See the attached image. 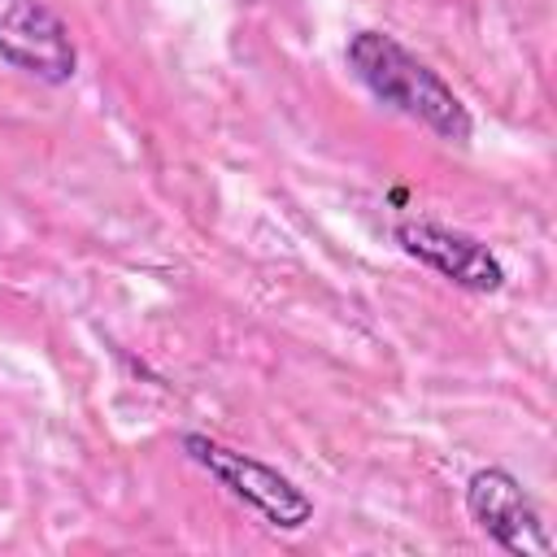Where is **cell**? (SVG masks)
<instances>
[{
	"label": "cell",
	"mask_w": 557,
	"mask_h": 557,
	"mask_svg": "<svg viewBox=\"0 0 557 557\" xmlns=\"http://www.w3.org/2000/svg\"><path fill=\"white\" fill-rule=\"evenodd\" d=\"M352 74L361 78V87L383 100L387 109L422 122L431 135L440 139H453V144H466L474 122H470V109L461 104V96L422 61L413 57L400 39L383 35V30H357L344 48Z\"/></svg>",
	"instance_id": "obj_1"
},
{
	"label": "cell",
	"mask_w": 557,
	"mask_h": 557,
	"mask_svg": "<svg viewBox=\"0 0 557 557\" xmlns=\"http://www.w3.org/2000/svg\"><path fill=\"white\" fill-rule=\"evenodd\" d=\"M396 244H400L413 261H422L426 270L444 274L448 283H457V287H466V292L487 296V292H500V287H505V265H500V257H496L483 239H474V235H466V231H457V226L426 222V218H405V222L396 226Z\"/></svg>",
	"instance_id": "obj_5"
},
{
	"label": "cell",
	"mask_w": 557,
	"mask_h": 557,
	"mask_svg": "<svg viewBox=\"0 0 557 557\" xmlns=\"http://www.w3.org/2000/svg\"><path fill=\"white\" fill-rule=\"evenodd\" d=\"M466 513L496 548L518 557H553V535L544 527V513L509 470L500 466L474 470L466 483Z\"/></svg>",
	"instance_id": "obj_3"
},
{
	"label": "cell",
	"mask_w": 557,
	"mask_h": 557,
	"mask_svg": "<svg viewBox=\"0 0 557 557\" xmlns=\"http://www.w3.org/2000/svg\"><path fill=\"white\" fill-rule=\"evenodd\" d=\"M183 453L200 470H209L222 487H231V496H239L244 505H252L270 527L300 531L313 518V500L283 470H274V466H265V461H257L248 453H235V448H226V444H218L209 435H196V431L183 435Z\"/></svg>",
	"instance_id": "obj_2"
},
{
	"label": "cell",
	"mask_w": 557,
	"mask_h": 557,
	"mask_svg": "<svg viewBox=\"0 0 557 557\" xmlns=\"http://www.w3.org/2000/svg\"><path fill=\"white\" fill-rule=\"evenodd\" d=\"M0 61L61 87L78 70V48L48 0H0Z\"/></svg>",
	"instance_id": "obj_4"
}]
</instances>
